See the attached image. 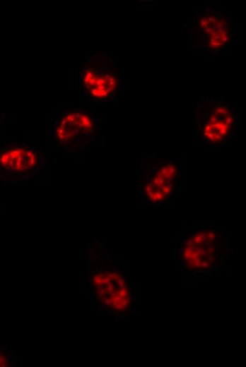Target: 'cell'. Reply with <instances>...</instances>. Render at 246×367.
Instances as JSON below:
<instances>
[{
	"label": "cell",
	"mask_w": 246,
	"mask_h": 367,
	"mask_svg": "<svg viewBox=\"0 0 246 367\" xmlns=\"http://www.w3.org/2000/svg\"><path fill=\"white\" fill-rule=\"evenodd\" d=\"M238 116L223 100L202 98L195 111L196 140L204 147L227 144L238 133Z\"/></svg>",
	"instance_id": "6da1fadb"
},
{
	"label": "cell",
	"mask_w": 246,
	"mask_h": 367,
	"mask_svg": "<svg viewBox=\"0 0 246 367\" xmlns=\"http://www.w3.org/2000/svg\"><path fill=\"white\" fill-rule=\"evenodd\" d=\"M124 83L123 75L107 53L83 57L79 85L83 100L95 103L114 101Z\"/></svg>",
	"instance_id": "7a4b0ae2"
},
{
	"label": "cell",
	"mask_w": 246,
	"mask_h": 367,
	"mask_svg": "<svg viewBox=\"0 0 246 367\" xmlns=\"http://www.w3.org/2000/svg\"><path fill=\"white\" fill-rule=\"evenodd\" d=\"M140 170L139 196L146 204L155 207L172 200L181 179L178 160L145 156Z\"/></svg>",
	"instance_id": "3957f363"
},
{
	"label": "cell",
	"mask_w": 246,
	"mask_h": 367,
	"mask_svg": "<svg viewBox=\"0 0 246 367\" xmlns=\"http://www.w3.org/2000/svg\"><path fill=\"white\" fill-rule=\"evenodd\" d=\"M192 47L206 54L226 53L233 42L230 16L223 9L206 5L193 18Z\"/></svg>",
	"instance_id": "277c9868"
},
{
	"label": "cell",
	"mask_w": 246,
	"mask_h": 367,
	"mask_svg": "<svg viewBox=\"0 0 246 367\" xmlns=\"http://www.w3.org/2000/svg\"><path fill=\"white\" fill-rule=\"evenodd\" d=\"M96 123L86 109H66L49 126L51 145L74 153L87 149L95 140Z\"/></svg>",
	"instance_id": "5b68a950"
},
{
	"label": "cell",
	"mask_w": 246,
	"mask_h": 367,
	"mask_svg": "<svg viewBox=\"0 0 246 367\" xmlns=\"http://www.w3.org/2000/svg\"><path fill=\"white\" fill-rule=\"evenodd\" d=\"M48 164L45 148L26 143H13L0 148V175L6 178L30 180L40 174Z\"/></svg>",
	"instance_id": "8992f818"
},
{
	"label": "cell",
	"mask_w": 246,
	"mask_h": 367,
	"mask_svg": "<svg viewBox=\"0 0 246 367\" xmlns=\"http://www.w3.org/2000/svg\"><path fill=\"white\" fill-rule=\"evenodd\" d=\"M98 282L100 283V285H101V286L108 285L111 282V279H110L107 277H100Z\"/></svg>",
	"instance_id": "52a82bcc"
},
{
	"label": "cell",
	"mask_w": 246,
	"mask_h": 367,
	"mask_svg": "<svg viewBox=\"0 0 246 367\" xmlns=\"http://www.w3.org/2000/svg\"><path fill=\"white\" fill-rule=\"evenodd\" d=\"M129 294V291L128 289L124 288V287H121L119 289V295L123 296V297H127Z\"/></svg>",
	"instance_id": "ba28073f"
},
{
	"label": "cell",
	"mask_w": 246,
	"mask_h": 367,
	"mask_svg": "<svg viewBox=\"0 0 246 367\" xmlns=\"http://www.w3.org/2000/svg\"><path fill=\"white\" fill-rule=\"evenodd\" d=\"M112 308L116 311H121L123 309L124 306L120 303L115 301L112 303Z\"/></svg>",
	"instance_id": "9c48e42d"
},
{
	"label": "cell",
	"mask_w": 246,
	"mask_h": 367,
	"mask_svg": "<svg viewBox=\"0 0 246 367\" xmlns=\"http://www.w3.org/2000/svg\"><path fill=\"white\" fill-rule=\"evenodd\" d=\"M104 303H105L106 306H110V305H112L113 303V301L111 299V297H110V298L105 299Z\"/></svg>",
	"instance_id": "30bf717a"
},
{
	"label": "cell",
	"mask_w": 246,
	"mask_h": 367,
	"mask_svg": "<svg viewBox=\"0 0 246 367\" xmlns=\"http://www.w3.org/2000/svg\"><path fill=\"white\" fill-rule=\"evenodd\" d=\"M107 292L112 293L113 291V290H114V285L110 283L107 285Z\"/></svg>",
	"instance_id": "8fae6325"
},
{
	"label": "cell",
	"mask_w": 246,
	"mask_h": 367,
	"mask_svg": "<svg viewBox=\"0 0 246 367\" xmlns=\"http://www.w3.org/2000/svg\"><path fill=\"white\" fill-rule=\"evenodd\" d=\"M117 284L118 285L122 287L123 285H124V279H122L121 277L117 279Z\"/></svg>",
	"instance_id": "7c38bea8"
},
{
	"label": "cell",
	"mask_w": 246,
	"mask_h": 367,
	"mask_svg": "<svg viewBox=\"0 0 246 367\" xmlns=\"http://www.w3.org/2000/svg\"><path fill=\"white\" fill-rule=\"evenodd\" d=\"M105 275L110 279H112L113 277L115 275V273H114V272H107V273H105Z\"/></svg>",
	"instance_id": "4fadbf2b"
},
{
	"label": "cell",
	"mask_w": 246,
	"mask_h": 367,
	"mask_svg": "<svg viewBox=\"0 0 246 367\" xmlns=\"http://www.w3.org/2000/svg\"><path fill=\"white\" fill-rule=\"evenodd\" d=\"M100 277L99 275H95L93 279V282H98Z\"/></svg>",
	"instance_id": "5bb4252c"
},
{
	"label": "cell",
	"mask_w": 246,
	"mask_h": 367,
	"mask_svg": "<svg viewBox=\"0 0 246 367\" xmlns=\"http://www.w3.org/2000/svg\"><path fill=\"white\" fill-rule=\"evenodd\" d=\"M119 278H120V275L118 273H117V274H115V275L113 277L112 279L115 281H117V279H119Z\"/></svg>",
	"instance_id": "9a60e30c"
},
{
	"label": "cell",
	"mask_w": 246,
	"mask_h": 367,
	"mask_svg": "<svg viewBox=\"0 0 246 367\" xmlns=\"http://www.w3.org/2000/svg\"><path fill=\"white\" fill-rule=\"evenodd\" d=\"M104 293H102V292H98L97 294V296L99 297V298H102L104 296Z\"/></svg>",
	"instance_id": "2e32d148"
},
{
	"label": "cell",
	"mask_w": 246,
	"mask_h": 367,
	"mask_svg": "<svg viewBox=\"0 0 246 367\" xmlns=\"http://www.w3.org/2000/svg\"><path fill=\"white\" fill-rule=\"evenodd\" d=\"M124 277L125 279H127V276L125 275V276H124Z\"/></svg>",
	"instance_id": "e0dca14e"
},
{
	"label": "cell",
	"mask_w": 246,
	"mask_h": 367,
	"mask_svg": "<svg viewBox=\"0 0 246 367\" xmlns=\"http://www.w3.org/2000/svg\"><path fill=\"white\" fill-rule=\"evenodd\" d=\"M101 307H102V308H104V307H105V306H104V305H102V306H101Z\"/></svg>",
	"instance_id": "ac0fdd59"
}]
</instances>
